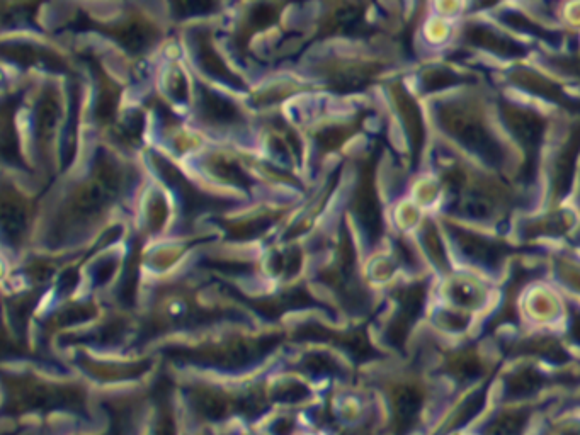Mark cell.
<instances>
[{"label":"cell","mask_w":580,"mask_h":435,"mask_svg":"<svg viewBox=\"0 0 580 435\" xmlns=\"http://www.w3.org/2000/svg\"><path fill=\"white\" fill-rule=\"evenodd\" d=\"M439 116L444 130L455 136L468 150L477 153L487 164L497 167L504 162L501 145L495 142L494 136L490 135L484 123L472 111L460 106H444Z\"/></svg>","instance_id":"1"},{"label":"cell","mask_w":580,"mask_h":435,"mask_svg":"<svg viewBox=\"0 0 580 435\" xmlns=\"http://www.w3.org/2000/svg\"><path fill=\"white\" fill-rule=\"evenodd\" d=\"M502 113L512 135L516 136V140L521 143V147L526 152V159H528L526 177H533L535 160L540 152L541 140L545 135V121L528 109L514 108L509 104L502 106Z\"/></svg>","instance_id":"2"},{"label":"cell","mask_w":580,"mask_h":435,"mask_svg":"<svg viewBox=\"0 0 580 435\" xmlns=\"http://www.w3.org/2000/svg\"><path fill=\"white\" fill-rule=\"evenodd\" d=\"M579 152L580 126L570 136L569 142L563 147L562 153L557 159V164H555V172H553V193H555V198H563L565 194L569 193L575 172V160H577Z\"/></svg>","instance_id":"3"},{"label":"cell","mask_w":580,"mask_h":435,"mask_svg":"<svg viewBox=\"0 0 580 435\" xmlns=\"http://www.w3.org/2000/svg\"><path fill=\"white\" fill-rule=\"evenodd\" d=\"M422 402L424 400H422L421 393L416 388H412V386H404L397 393L395 402H393V415H395L397 434L405 435L416 425L419 413H421Z\"/></svg>","instance_id":"4"},{"label":"cell","mask_w":580,"mask_h":435,"mask_svg":"<svg viewBox=\"0 0 580 435\" xmlns=\"http://www.w3.org/2000/svg\"><path fill=\"white\" fill-rule=\"evenodd\" d=\"M456 238H458L463 252L470 259L475 260L478 264H484V266H497L499 260L506 254V249L502 245H499V243L489 242V240L477 237L473 233H465L458 230L456 232Z\"/></svg>","instance_id":"5"},{"label":"cell","mask_w":580,"mask_h":435,"mask_svg":"<svg viewBox=\"0 0 580 435\" xmlns=\"http://www.w3.org/2000/svg\"><path fill=\"white\" fill-rule=\"evenodd\" d=\"M424 298H426V289L422 286H414L402 294V311L392 330L393 342H399V344L404 342L405 335L409 334L412 323L416 322L417 315L424 305Z\"/></svg>","instance_id":"6"},{"label":"cell","mask_w":580,"mask_h":435,"mask_svg":"<svg viewBox=\"0 0 580 435\" xmlns=\"http://www.w3.org/2000/svg\"><path fill=\"white\" fill-rule=\"evenodd\" d=\"M468 40L473 45L485 48V50L494 51L502 57H523L524 48L514 41L507 40L504 36L494 33L492 29L482 28V26H473L468 29Z\"/></svg>","instance_id":"7"},{"label":"cell","mask_w":580,"mask_h":435,"mask_svg":"<svg viewBox=\"0 0 580 435\" xmlns=\"http://www.w3.org/2000/svg\"><path fill=\"white\" fill-rule=\"evenodd\" d=\"M397 97H399L400 113L404 116L405 126L412 140V148H414V153H419L424 145V125H422L421 113L416 102L412 101L405 92H399Z\"/></svg>","instance_id":"8"},{"label":"cell","mask_w":580,"mask_h":435,"mask_svg":"<svg viewBox=\"0 0 580 435\" xmlns=\"http://www.w3.org/2000/svg\"><path fill=\"white\" fill-rule=\"evenodd\" d=\"M512 79L516 84L521 85L524 89L528 91L538 92L541 96L548 97L552 101L560 102L563 106H570L572 101H569L567 97L563 96V92L558 89L557 85H553L552 82L543 79L540 75L531 74V72H518V74L512 75Z\"/></svg>","instance_id":"9"},{"label":"cell","mask_w":580,"mask_h":435,"mask_svg":"<svg viewBox=\"0 0 580 435\" xmlns=\"http://www.w3.org/2000/svg\"><path fill=\"white\" fill-rule=\"evenodd\" d=\"M543 385V379L540 374L533 369H521L516 374H512L509 383H507V393L511 398H521V396L533 395L535 391L540 390Z\"/></svg>","instance_id":"10"},{"label":"cell","mask_w":580,"mask_h":435,"mask_svg":"<svg viewBox=\"0 0 580 435\" xmlns=\"http://www.w3.org/2000/svg\"><path fill=\"white\" fill-rule=\"evenodd\" d=\"M526 422H528V413H506L487 427L485 435H521Z\"/></svg>","instance_id":"11"},{"label":"cell","mask_w":580,"mask_h":435,"mask_svg":"<svg viewBox=\"0 0 580 435\" xmlns=\"http://www.w3.org/2000/svg\"><path fill=\"white\" fill-rule=\"evenodd\" d=\"M460 210L475 220H482L492 215L494 201L487 194L470 193L460 201Z\"/></svg>","instance_id":"12"},{"label":"cell","mask_w":580,"mask_h":435,"mask_svg":"<svg viewBox=\"0 0 580 435\" xmlns=\"http://www.w3.org/2000/svg\"><path fill=\"white\" fill-rule=\"evenodd\" d=\"M196 407L208 419H222L223 415L227 413V403L223 402L222 398L217 395L200 396Z\"/></svg>","instance_id":"13"},{"label":"cell","mask_w":580,"mask_h":435,"mask_svg":"<svg viewBox=\"0 0 580 435\" xmlns=\"http://www.w3.org/2000/svg\"><path fill=\"white\" fill-rule=\"evenodd\" d=\"M453 296H455V301L465 306H477L482 301L477 286H472L470 283L455 284Z\"/></svg>","instance_id":"14"},{"label":"cell","mask_w":580,"mask_h":435,"mask_svg":"<svg viewBox=\"0 0 580 435\" xmlns=\"http://www.w3.org/2000/svg\"><path fill=\"white\" fill-rule=\"evenodd\" d=\"M455 82H458V77H455V75H451L446 70H436V72H431V74L427 75L426 89L427 91H434V89H441V87L455 84Z\"/></svg>","instance_id":"15"},{"label":"cell","mask_w":580,"mask_h":435,"mask_svg":"<svg viewBox=\"0 0 580 435\" xmlns=\"http://www.w3.org/2000/svg\"><path fill=\"white\" fill-rule=\"evenodd\" d=\"M485 402V391H480L477 395L473 396L472 400L465 405V408L461 410L460 415H458V424H467L468 420H472L475 415H477L480 407L484 405Z\"/></svg>","instance_id":"16"},{"label":"cell","mask_w":580,"mask_h":435,"mask_svg":"<svg viewBox=\"0 0 580 435\" xmlns=\"http://www.w3.org/2000/svg\"><path fill=\"white\" fill-rule=\"evenodd\" d=\"M555 63L565 74L574 75L580 79V57L562 58V60H555Z\"/></svg>","instance_id":"17"},{"label":"cell","mask_w":580,"mask_h":435,"mask_svg":"<svg viewBox=\"0 0 580 435\" xmlns=\"http://www.w3.org/2000/svg\"><path fill=\"white\" fill-rule=\"evenodd\" d=\"M155 435H176V424L172 420L171 413L165 412L160 419L159 427Z\"/></svg>","instance_id":"18"},{"label":"cell","mask_w":580,"mask_h":435,"mask_svg":"<svg viewBox=\"0 0 580 435\" xmlns=\"http://www.w3.org/2000/svg\"><path fill=\"white\" fill-rule=\"evenodd\" d=\"M572 332H574V337L577 342H580V315L575 313L574 323H572Z\"/></svg>","instance_id":"19"}]
</instances>
